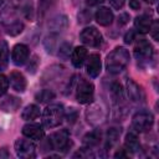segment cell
Here are the masks:
<instances>
[{
  "instance_id": "6da1fadb",
  "label": "cell",
  "mask_w": 159,
  "mask_h": 159,
  "mask_svg": "<svg viewBox=\"0 0 159 159\" xmlns=\"http://www.w3.org/2000/svg\"><path fill=\"white\" fill-rule=\"evenodd\" d=\"M130 56L128 50L124 47H116L112 52L108 53L106 58V68L109 73H119L122 72L129 63Z\"/></svg>"
},
{
  "instance_id": "7a4b0ae2",
  "label": "cell",
  "mask_w": 159,
  "mask_h": 159,
  "mask_svg": "<svg viewBox=\"0 0 159 159\" xmlns=\"http://www.w3.org/2000/svg\"><path fill=\"white\" fill-rule=\"evenodd\" d=\"M65 117V108L60 103L50 104L45 108L42 114V123L46 128H55L58 127Z\"/></svg>"
},
{
  "instance_id": "3957f363",
  "label": "cell",
  "mask_w": 159,
  "mask_h": 159,
  "mask_svg": "<svg viewBox=\"0 0 159 159\" xmlns=\"http://www.w3.org/2000/svg\"><path fill=\"white\" fill-rule=\"evenodd\" d=\"M93 94H94V86L92 82L81 78L77 83L76 88V99L81 104H87L93 101Z\"/></svg>"
},
{
  "instance_id": "277c9868",
  "label": "cell",
  "mask_w": 159,
  "mask_h": 159,
  "mask_svg": "<svg viewBox=\"0 0 159 159\" xmlns=\"http://www.w3.org/2000/svg\"><path fill=\"white\" fill-rule=\"evenodd\" d=\"M47 144L52 150H66L72 142L70 140L68 132L66 129L57 130L47 138Z\"/></svg>"
},
{
  "instance_id": "5b68a950",
  "label": "cell",
  "mask_w": 159,
  "mask_h": 159,
  "mask_svg": "<svg viewBox=\"0 0 159 159\" xmlns=\"http://www.w3.org/2000/svg\"><path fill=\"white\" fill-rule=\"evenodd\" d=\"M154 124V117L148 111H140L132 118V125L137 132H147Z\"/></svg>"
},
{
  "instance_id": "8992f818",
  "label": "cell",
  "mask_w": 159,
  "mask_h": 159,
  "mask_svg": "<svg viewBox=\"0 0 159 159\" xmlns=\"http://www.w3.org/2000/svg\"><path fill=\"white\" fill-rule=\"evenodd\" d=\"M153 53V46L149 41H147L145 39H140L137 41L134 46V56L139 63H148L152 60Z\"/></svg>"
},
{
  "instance_id": "52a82bcc",
  "label": "cell",
  "mask_w": 159,
  "mask_h": 159,
  "mask_svg": "<svg viewBox=\"0 0 159 159\" xmlns=\"http://www.w3.org/2000/svg\"><path fill=\"white\" fill-rule=\"evenodd\" d=\"M80 40L87 45V46H91V47H98L101 43H102V35L101 32L93 27V26H89V27H86L81 31L80 34Z\"/></svg>"
},
{
  "instance_id": "ba28073f",
  "label": "cell",
  "mask_w": 159,
  "mask_h": 159,
  "mask_svg": "<svg viewBox=\"0 0 159 159\" xmlns=\"http://www.w3.org/2000/svg\"><path fill=\"white\" fill-rule=\"evenodd\" d=\"M125 89H127L128 98L133 103H137V104L145 103V93H144V89L135 81H133V80L129 78L127 81V83H125Z\"/></svg>"
},
{
  "instance_id": "9c48e42d",
  "label": "cell",
  "mask_w": 159,
  "mask_h": 159,
  "mask_svg": "<svg viewBox=\"0 0 159 159\" xmlns=\"http://www.w3.org/2000/svg\"><path fill=\"white\" fill-rule=\"evenodd\" d=\"M16 155L20 158H25V159H30L34 158L36 155V147L32 142L27 140V139H17L14 144Z\"/></svg>"
},
{
  "instance_id": "30bf717a",
  "label": "cell",
  "mask_w": 159,
  "mask_h": 159,
  "mask_svg": "<svg viewBox=\"0 0 159 159\" xmlns=\"http://www.w3.org/2000/svg\"><path fill=\"white\" fill-rule=\"evenodd\" d=\"M30 56V50L26 45L24 43H17L12 47V52H11V60L14 62V65L16 66H22Z\"/></svg>"
},
{
  "instance_id": "8fae6325",
  "label": "cell",
  "mask_w": 159,
  "mask_h": 159,
  "mask_svg": "<svg viewBox=\"0 0 159 159\" xmlns=\"http://www.w3.org/2000/svg\"><path fill=\"white\" fill-rule=\"evenodd\" d=\"M22 134L30 139L40 140L45 135V130L41 124L39 123H27L22 127Z\"/></svg>"
},
{
  "instance_id": "7c38bea8",
  "label": "cell",
  "mask_w": 159,
  "mask_h": 159,
  "mask_svg": "<svg viewBox=\"0 0 159 159\" xmlns=\"http://www.w3.org/2000/svg\"><path fill=\"white\" fill-rule=\"evenodd\" d=\"M101 68H102V65H101V57H99V55L98 53L89 55V57L87 60V73L92 78H96L101 73Z\"/></svg>"
},
{
  "instance_id": "4fadbf2b",
  "label": "cell",
  "mask_w": 159,
  "mask_h": 159,
  "mask_svg": "<svg viewBox=\"0 0 159 159\" xmlns=\"http://www.w3.org/2000/svg\"><path fill=\"white\" fill-rule=\"evenodd\" d=\"M20 106L21 101L15 96H7L0 102V109L5 113H14L20 108Z\"/></svg>"
},
{
  "instance_id": "5bb4252c",
  "label": "cell",
  "mask_w": 159,
  "mask_h": 159,
  "mask_svg": "<svg viewBox=\"0 0 159 159\" xmlns=\"http://www.w3.org/2000/svg\"><path fill=\"white\" fill-rule=\"evenodd\" d=\"M9 83L11 84L12 89L16 91V92H24L26 89V84H27L25 76L19 71H14V72L10 73Z\"/></svg>"
},
{
  "instance_id": "9a60e30c",
  "label": "cell",
  "mask_w": 159,
  "mask_h": 159,
  "mask_svg": "<svg viewBox=\"0 0 159 159\" xmlns=\"http://www.w3.org/2000/svg\"><path fill=\"white\" fill-rule=\"evenodd\" d=\"M68 26V20L66 15H57L53 19H51V21L48 22V29L51 32L58 34L63 30H66Z\"/></svg>"
},
{
  "instance_id": "2e32d148",
  "label": "cell",
  "mask_w": 159,
  "mask_h": 159,
  "mask_svg": "<svg viewBox=\"0 0 159 159\" xmlns=\"http://www.w3.org/2000/svg\"><path fill=\"white\" fill-rule=\"evenodd\" d=\"M96 21L102 25V26H108L112 24L114 16H113V12L112 10H109L108 7H99L96 12Z\"/></svg>"
},
{
  "instance_id": "e0dca14e",
  "label": "cell",
  "mask_w": 159,
  "mask_h": 159,
  "mask_svg": "<svg viewBox=\"0 0 159 159\" xmlns=\"http://www.w3.org/2000/svg\"><path fill=\"white\" fill-rule=\"evenodd\" d=\"M87 58V50L83 46H78L72 51L71 55V62L76 68H81Z\"/></svg>"
},
{
  "instance_id": "ac0fdd59",
  "label": "cell",
  "mask_w": 159,
  "mask_h": 159,
  "mask_svg": "<svg viewBox=\"0 0 159 159\" xmlns=\"http://www.w3.org/2000/svg\"><path fill=\"white\" fill-rule=\"evenodd\" d=\"M124 147L128 153H138L140 150V143L135 133H128L124 139Z\"/></svg>"
},
{
  "instance_id": "d6986e66",
  "label": "cell",
  "mask_w": 159,
  "mask_h": 159,
  "mask_svg": "<svg viewBox=\"0 0 159 159\" xmlns=\"http://www.w3.org/2000/svg\"><path fill=\"white\" fill-rule=\"evenodd\" d=\"M134 27L140 34H148L150 31V27H152V20H150V17L147 16V15L137 16L135 20H134Z\"/></svg>"
},
{
  "instance_id": "ffe728a7",
  "label": "cell",
  "mask_w": 159,
  "mask_h": 159,
  "mask_svg": "<svg viewBox=\"0 0 159 159\" xmlns=\"http://www.w3.org/2000/svg\"><path fill=\"white\" fill-rule=\"evenodd\" d=\"M99 142H101V132L99 130H92L83 137V144L86 148H92V147L97 145Z\"/></svg>"
},
{
  "instance_id": "44dd1931",
  "label": "cell",
  "mask_w": 159,
  "mask_h": 159,
  "mask_svg": "<svg viewBox=\"0 0 159 159\" xmlns=\"http://www.w3.org/2000/svg\"><path fill=\"white\" fill-rule=\"evenodd\" d=\"M39 116H40V107L36 106V104H29V106H26L25 109H24L22 113H21V117H22V119H25V120L36 119Z\"/></svg>"
},
{
  "instance_id": "7402d4cb",
  "label": "cell",
  "mask_w": 159,
  "mask_h": 159,
  "mask_svg": "<svg viewBox=\"0 0 159 159\" xmlns=\"http://www.w3.org/2000/svg\"><path fill=\"white\" fill-rule=\"evenodd\" d=\"M9 63V46L6 41H0V72L6 70Z\"/></svg>"
},
{
  "instance_id": "603a6c76",
  "label": "cell",
  "mask_w": 159,
  "mask_h": 159,
  "mask_svg": "<svg viewBox=\"0 0 159 159\" xmlns=\"http://www.w3.org/2000/svg\"><path fill=\"white\" fill-rule=\"evenodd\" d=\"M55 97H56V94H55V92L51 91V89H42V91H40V92L35 96L36 101L40 102V103H48V102H51L52 99H55Z\"/></svg>"
},
{
  "instance_id": "cb8c5ba5",
  "label": "cell",
  "mask_w": 159,
  "mask_h": 159,
  "mask_svg": "<svg viewBox=\"0 0 159 159\" xmlns=\"http://www.w3.org/2000/svg\"><path fill=\"white\" fill-rule=\"evenodd\" d=\"M120 128H111L108 129L107 132V145L108 147H112L113 144L117 143V140L119 139V135H120Z\"/></svg>"
},
{
  "instance_id": "d4e9b609",
  "label": "cell",
  "mask_w": 159,
  "mask_h": 159,
  "mask_svg": "<svg viewBox=\"0 0 159 159\" xmlns=\"http://www.w3.org/2000/svg\"><path fill=\"white\" fill-rule=\"evenodd\" d=\"M57 0H39V14L40 16H45L46 12L56 4Z\"/></svg>"
},
{
  "instance_id": "484cf974",
  "label": "cell",
  "mask_w": 159,
  "mask_h": 159,
  "mask_svg": "<svg viewBox=\"0 0 159 159\" xmlns=\"http://www.w3.org/2000/svg\"><path fill=\"white\" fill-rule=\"evenodd\" d=\"M24 30V24L20 22V21H14L12 24H10L7 27H6V32L10 35V36H16L19 35L20 32H22Z\"/></svg>"
},
{
  "instance_id": "4316f807",
  "label": "cell",
  "mask_w": 159,
  "mask_h": 159,
  "mask_svg": "<svg viewBox=\"0 0 159 159\" xmlns=\"http://www.w3.org/2000/svg\"><path fill=\"white\" fill-rule=\"evenodd\" d=\"M9 84H10V83H9L7 77L0 73V97L6 93V91H7V88H9Z\"/></svg>"
},
{
  "instance_id": "83f0119b",
  "label": "cell",
  "mask_w": 159,
  "mask_h": 159,
  "mask_svg": "<svg viewBox=\"0 0 159 159\" xmlns=\"http://www.w3.org/2000/svg\"><path fill=\"white\" fill-rule=\"evenodd\" d=\"M70 48H71V43H68V42L62 43L58 48V56L62 58H66L67 56H70V51H71Z\"/></svg>"
},
{
  "instance_id": "f1b7e54d",
  "label": "cell",
  "mask_w": 159,
  "mask_h": 159,
  "mask_svg": "<svg viewBox=\"0 0 159 159\" xmlns=\"http://www.w3.org/2000/svg\"><path fill=\"white\" fill-rule=\"evenodd\" d=\"M78 21L84 24V22H89L91 21V12L87 11V10H82L80 14H78Z\"/></svg>"
},
{
  "instance_id": "f546056e",
  "label": "cell",
  "mask_w": 159,
  "mask_h": 159,
  "mask_svg": "<svg viewBox=\"0 0 159 159\" xmlns=\"http://www.w3.org/2000/svg\"><path fill=\"white\" fill-rule=\"evenodd\" d=\"M37 63H39L37 56H34L32 60H30V65L27 66V71L31 72V73H34V72L36 71V68H37Z\"/></svg>"
},
{
  "instance_id": "4dcf8cb0",
  "label": "cell",
  "mask_w": 159,
  "mask_h": 159,
  "mask_svg": "<svg viewBox=\"0 0 159 159\" xmlns=\"http://www.w3.org/2000/svg\"><path fill=\"white\" fill-rule=\"evenodd\" d=\"M129 19H130V17H129V15H128L127 12L119 14V16H118V25H119V26H123V25L128 24Z\"/></svg>"
},
{
  "instance_id": "1f68e13d",
  "label": "cell",
  "mask_w": 159,
  "mask_h": 159,
  "mask_svg": "<svg viewBox=\"0 0 159 159\" xmlns=\"http://www.w3.org/2000/svg\"><path fill=\"white\" fill-rule=\"evenodd\" d=\"M134 37H135V32H134L133 30H129V31L124 35V42H125V43H132L133 40H134Z\"/></svg>"
},
{
  "instance_id": "d6a6232c",
  "label": "cell",
  "mask_w": 159,
  "mask_h": 159,
  "mask_svg": "<svg viewBox=\"0 0 159 159\" xmlns=\"http://www.w3.org/2000/svg\"><path fill=\"white\" fill-rule=\"evenodd\" d=\"M150 31H152V36H153V39H154L155 41H158V39H159V36H158V31H159V26H158V22H154V24L152 25V27H150Z\"/></svg>"
},
{
  "instance_id": "836d02e7",
  "label": "cell",
  "mask_w": 159,
  "mask_h": 159,
  "mask_svg": "<svg viewBox=\"0 0 159 159\" xmlns=\"http://www.w3.org/2000/svg\"><path fill=\"white\" fill-rule=\"evenodd\" d=\"M109 2H111V5H112L114 9L119 10V9H120V7L124 5L125 0H109Z\"/></svg>"
},
{
  "instance_id": "e575fe53",
  "label": "cell",
  "mask_w": 159,
  "mask_h": 159,
  "mask_svg": "<svg viewBox=\"0 0 159 159\" xmlns=\"http://www.w3.org/2000/svg\"><path fill=\"white\" fill-rule=\"evenodd\" d=\"M129 6L133 10H139L140 9V2H139V0H129Z\"/></svg>"
},
{
  "instance_id": "d590c367",
  "label": "cell",
  "mask_w": 159,
  "mask_h": 159,
  "mask_svg": "<svg viewBox=\"0 0 159 159\" xmlns=\"http://www.w3.org/2000/svg\"><path fill=\"white\" fill-rule=\"evenodd\" d=\"M127 150L125 149H120V150H118L116 154H114V157L116 158H127Z\"/></svg>"
},
{
  "instance_id": "8d00e7d4",
  "label": "cell",
  "mask_w": 159,
  "mask_h": 159,
  "mask_svg": "<svg viewBox=\"0 0 159 159\" xmlns=\"http://www.w3.org/2000/svg\"><path fill=\"white\" fill-rule=\"evenodd\" d=\"M104 0H86V4L88 6H96V5H99L102 4Z\"/></svg>"
},
{
  "instance_id": "74e56055",
  "label": "cell",
  "mask_w": 159,
  "mask_h": 159,
  "mask_svg": "<svg viewBox=\"0 0 159 159\" xmlns=\"http://www.w3.org/2000/svg\"><path fill=\"white\" fill-rule=\"evenodd\" d=\"M9 157H10V154H9L7 149L6 148H0V159L1 158H9Z\"/></svg>"
},
{
  "instance_id": "f35d334b",
  "label": "cell",
  "mask_w": 159,
  "mask_h": 159,
  "mask_svg": "<svg viewBox=\"0 0 159 159\" xmlns=\"http://www.w3.org/2000/svg\"><path fill=\"white\" fill-rule=\"evenodd\" d=\"M144 1H145V2H149V4H154L157 0H144Z\"/></svg>"
},
{
  "instance_id": "ab89813d",
  "label": "cell",
  "mask_w": 159,
  "mask_h": 159,
  "mask_svg": "<svg viewBox=\"0 0 159 159\" xmlns=\"http://www.w3.org/2000/svg\"><path fill=\"white\" fill-rule=\"evenodd\" d=\"M1 2H2V0H0V4H1Z\"/></svg>"
}]
</instances>
